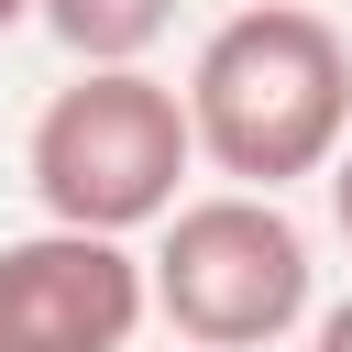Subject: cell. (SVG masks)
I'll return each mask as SVG.
<instances>
[{"instance_id": "obj_2", "label": "cell", "mask_w": 352, "mask_h": 352, "mask_svg": "<svg viewBox=\"0 0 352 352\" xmlns=\"http://www.w3.org/2000/svg\"><path fill=\"white\" fill-rule=\"evenodd\" d=\"M198 165V132H187V88L143 77V66H77L33 143H22V176L44 198V220H77V231H143L176 209V176Z\"/></svg>"}, {"instance_id": "obj_4", "label": "cell", "mask_w": 352, "mask_h": 352, "mask_svg": "<svg viewBox=\"0 0 352 352\" xmlns=\"http://www.w3.org/2000/svg\"><path fill=\"white\" fill-rule=\"evenodd\" d=\"M154 308V275L121 253V231L44 220L0 242V352H132Z\"/></svg>"}, {"instance_id": "obj_8", "label": "cell", "mask_w": 352, "mask_h": 352, "mask_svg": "<svg viewBox=\"0 0 352 352\" xmlns=\"http://www.w3.org/2000/svg\"><path fill=\"white\" fill-rule=\"evenodd\" d=\"M11 22H33V0H0V33H11Z\"/></svg>"}, {"instance_id": "obj_3", "label": "cell", "mask_w": 352, "mask_h": 352, "mask_svg": "<svg viewBox=\"0 0 352 352\" xmlns=\"http://www.w3.org/2000/svg\"><path fill=\"white\" fill-rule=\"evenodd\" d=\"M154 308L198 352H275L308 319V231L275 209V187H220L165 209L154 242Z\"/></svg>"}, {"instance_id": "obj_6", "label": "cell", "mask_w": 352, "mask_h": 352, "mask_svg": "<svg viewBox=\"0 0 352 352\" xmlns=\"http://www.w3.org/2000/svg\"><path fill=\"white\" fill-rule=\"evenodd\" d=\"M330 220H341V242H352V132H341V154H330Z\"/></svg>"}, {"instance_id": "obj_1", "label": "cell", "mask_w": 352, "mask_h": 352, "mask_svg": "<svg viewBox=\"0 0 352 352\" xmlns=\"http://www.w3.org/2000/svg\"><path fill=\"white\" fill-rule=\"evenodd\" d=\"M187 132L231 187L330 176V154L352 132V44L297 0L231 11L187 66Z\"/></svg>"}, {"instance_id": "obj_7", "label": "cell", "mask_w": 352, "mask_h": 352, "mask_svg": "<svg viewBox=\"0 0 352 352\" xmlns=\"http://www.w3.org/2000/svg\"><path fill=\"white\" fill-rule=\"evenodd\" d=\"M308 352H352V297H341V308H319V341H308Z\"/></svg>"}, {"instance_id": "obj_5", "label": "cell", "mask_w": 352, "mask_h": 352, "mask_svg": "<svg viewBox=\"0 0 352 352\" xmlns=\"http://www.w3.org/2000/svg\"><path fill=\"white\" fill-rule=\"evenodd\" d=\"M33 22L77 55V66H143L176 22V0H33Z\"/></svg>"}]
</instances>
